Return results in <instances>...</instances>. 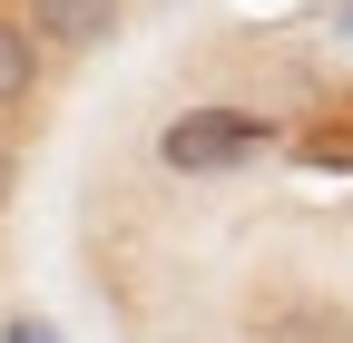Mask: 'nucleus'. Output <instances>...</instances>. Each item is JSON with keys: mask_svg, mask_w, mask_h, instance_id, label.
I'll return each mask as SVG.
<instances>
[{"mask_svg": "<svg viewBox=\"0 0 353 343\" xmlns=\"http://www.w3.org/2000/svg\"><path fill=\"white\" fill-rule=\"evenodd\" d=\"M285 127L275 108H245V98H206V108H176L157 127V167H176V177H236V167L275 157Z\"/></svg>", "mask_w": 353, "mask_h": 343, "instance_id": "f257e3e1", "label": "nucleus"}, {"mask_svg": "<svg viewBox=\"0 0 353 343\" xmlns=\"http://www.w3.org/2000/svg\"><path fill=\"white\" fill-rule=\"evenodd\" d=\"M10 20L39 39V59H88L118 39V0H20Z\"/></svg>", "mask_w": 353, "mask_h": 343, "instance_id": "f03ea898", "label": "nucleus"}, {"mask_svg": "<svg viewBox=\"0 0 353 343\" xmlns=\"http://www.w3.org/2000/svg\"><path fill=\"white\" fill-rule=\"evenodd\" d=\"M39 79H50L39 39H30L10 10H0V118H10V108H30V98H39Z\"/></svg>", "mask_w": 353, "mask_h": 343, "instance_id": "7ed1b4c3", "label": "nucleus"}, {"mask_svg": "<svg viewBox=\"0 0 353 343\" xmlns=\"http://www.w3.org/2000/svg\"><path fill=\"white\" fill-rule=\"evenodd\" d=\"M0 343H59V333H50V324H30V314H20L10 333H0Z\"/></svg>", "mask_w": 353, "mask_h": 343, "instance_id": "20e7f679", "label": "nucleus"}, {"mask_svg": "<svg viewBox=\"0 0 353 343\" xmlns=\"http://www.w3.org/2000/svg\"><path fill=\"white\" fill-rule=\"evenodd\" d=\"M10 177H20V157H10V147H0V206H10Z\"/></svg>", "mask_w": 353, "mask_h": 343, "instance_id": "39448f33", "label": "nucleus"}, {"mask_svg": "<svg viewBox=\"0 0 353 343\" xmlns=\"http://www.w3.org/2000/svg\"><path fill=\"white\" fill-rule=\"evenodd\" d=\"M334 20H343V39H353V0H343V10H334Z\"/></svg>", "mask_w": 353, "mask_h": 343, "instance_id": "423d86ee", "label": "nucleus"}]
</instances>
